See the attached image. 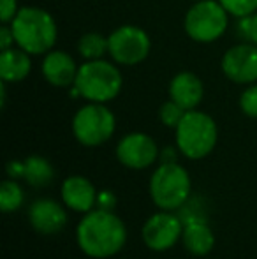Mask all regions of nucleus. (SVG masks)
Here are the masks:
<instances>
[{
	"label": "nucleus",
	"mask_w": 257,
	"mask_h": 259,
	"mask_svg": "<svg viewBox=\"0 0 257 259\" xmlns=\"http://www.w3.org/2000/svg\"><path fill=\"white\" fill-rule=\"evenodd\" d=\"M78 245L86 256L104 259L120 252L127 240V229L120 217L110 210H93L83 217L76 231Z\"/></svg>",
	"instance_id": "1"
},
{
	"label": "nucleus",
	"mask_w": 257,
	"mask_h": 259,
	"mask_svg": "<svg viewBox=\"0 0 257 259\" xmlns=\"http://www.w3.org/2000/svg\"><path fill=\"white\" fill-rule=\"evenodd\" d=\"M18 48L30 55L48 53L57 42V23L53 16L39 7H21L11 21Z\"/></svg>",
	"instance_id": "2"
},
{
	"label": "nucleus",
	"mask_w": 257,
	"mask_h": 259,
	"mask_svg": "<svg viewBox=\"0 0 257 259\" xmlns=\"http://www.w3.org/2000/svg\"><path fill=\"white\" fill-rule=\"evenodd\" d=\"M122 74L111 62L102 58L86 60L78 69L74 81V94L85 97L90 103H108L113 101L122 90Z\"/></svg>",
	"instance_id": "3"
},
{
	"label": "nucleus",
	"mask_w": 257,
	"mask_h": 259,
	"mask_svg": "<svg viewBox=\"0 0 257 259\" xmlns=\"http://www.w3.org/2000/svg\"><path fill=\"white\" fill-rule=\"evenodd\" d=\"M219 131L215 120L202 111L190 109L176 127L178 150L189 159H202L215 148Z\"/></svg>",
	"instance_id": "4"
},
{
	"label": "nucleus",
	"mask_w": 257,
	"mask_h": 259,
	"mask_svg": "<svg viewBox=\"0 0 257 259\" xmlns=\"http://www.w3.org/2000/svg\"><path fill=\"white\" fill-rule=\"evenodd\" d=\"M150 196L161 210H178L190 196V177L178 162L161 164L150 180Z\"/></svg>",
	"instance_id": "5"
},
{
	"label": "nucleus",
	"mask_w": 257,
	"mask_h": 259,
	"mask_svg": "<svg viewBox=\"0 0 257 259\" xmlns=\"http://www.w3.org/2000/svg\"><path fill=\"white\" fill-rule=\"evenodd\" d=\"M227 11L215 0H197L185 16V32L197 42H213L226 32Z\"/></svg>",
	"instance_id": "6"
},
{
	"label": "nucleus",
	"mask_w": 257,
	"mask_h": 259,
	"mask_svg": "<svg viewBox=\"0 0 257 259\" xmlns=\"http://www.w3.org/2000/svg\"><path fill=\"white\" fill-rule=\"evenodd\" d=\"M115 115L100 103L83 106L72 120V133L85 147H99L106 143L115 133Z\"/></svg>",
	"instance_id": "7"
},
{
	"label": "nucleus",
	"mask_w": 257,
	"mask_h": 259,
	"mask_svg": "<svg viewBox=\"0 0 257 259\" xmlns=\"http://www.w3.org/2000/svg\"><path fill=\"white\" fill-rule=\"evenodd\" d=\"M110 55L115 62L124 65H136L148 57L151 42L148 34L139 27L124 25L108 37Z\"/></svg>",
	"instance_id": "8"
},
{
	"label": "nucleus",
	"mask_w": 257,
	"mask_h": 259,
	"mask_svg": "<svg viewBox=\"0 0 257 259\" xmlns=\"http://www.w3.org/2000/svg\"><path fill=\"white\" fill-rule=\"evenodd\" d=\"M141 235H143V242L148 249L162 252V250L171 249L178 242V238L183 235V224L178 215L162 210L151 215L144 222Z\"/></svg>",
	"instance_id": "9"
},
{
	"label": "nucleus",
	"mask_w": 257,
	"mask_h": 259,
	"mask_svg": "<svg viewBox=\"0 0 257 259\" xmlns=\"http://www.w3.org/2000/svg\"><path fill=\"white\" fill-rule=\"evenodd\" d=\"M222 72L240 85L257 81V46L243 42L227 50L222 57Z\"/></svg>",
	"instance_id": "10"
},
{
	"label": "nucleus",
	"mask_w": 257,
	"mask_h": 259,
	"mask_svg": "<svg viewBox=\"0 0 257 259\" xmlns=\"http://www.w3.org/2000/svg\"><path fill=\"white\" fill-rule=\"evenodd\" d=\"M117 157L125 167L146 169L159 159V148L151 136L132 133L120 140L117 147Z\"/></svg>",
	"instance_id": "11"
},
{
	"label": "nucleus",
	"mask_w": 257,
	"mask_h": 259,
	"mask_svg": "<svg viewBox=\"0 0 257 259\" xmlns=\"http://www.w3.org/2000/svg\"><path fill=\"white\" fill-rule=\"evenodd\" d=\"M28 221H30L32 228L41 235H55L65 228L67 213L53 199H37L30 206Z\"/></svg>",
	"instance_id": "12"
},
{
	"label": "nucleus",
	"mask_w": 257,
	"mask_h": 259,
	"mask_svg": "<svg viewBox=\"0 0 257 259\" xmlns=\"http://www.w3.org/2000/svg\"><path fill=\"white\" fill-rule=\"evenodd\" d=\"M78 69L79 67H76V62L72 60L71 55L59 52V50L49 52L42 60V74H44L46 81L59 89L74 85Z\"/></svg>",
	"instance_id": "13"
},
{
	"label": "nucleus",
	"mask_w": 257,
	"mask_h": 259,
	"mask_svg": "<svg viewBox=\"0 0 257 259\" xmlns=\"http://www.w3.org/2000/svg\"><path fill=\"white\" fill-rule=\"evenodd\" d=\"M62 199L71 210L88 213L97 205V192L92 182L85 177H69L62 184Z\"/></svg>",
	"instance_id": "14"
},
{
	"label": "nucleus",
	"mask_w": 257,
	"mask_h": 259,
	"mask_svg": "<svg viewBox=\"0 0 257 259\" xmlns=\"http://www.w3.org/2000/svg\"><path fill=\"white\" fill-rule=\"evenodd\" d=\"M202 94L204 89L201 79L189 71L178 72L169 83V97L185 111L197 108V104L202 101Z\"/></svg>",
	"instance_id": "15"
},
{
	"label": "nucleus",
	"mask_w": 257,
	"mask_h": 259,
	"mask_svg": "<svg viewBox=\"0 0 257 259\" xmlns=\"http://www.w3.org/2000/svg\"><path fill=\"white\" fill-rule=\"evenodd\" d=\"M30 53H27L25 50L9 48L0 53V78H2V81H21L30 74Z\"/></svg>",
	"instance_id": "16"
},
{
	"label": "nucleus",
	"mask_w": 257,
	"mask_h": 259,
	"mask_svg": "<svg viewBox=\"0 0 257 259\" xmlns=\"http://www.w3.org/2000/svg\"><path fill=\"white\" fill-rule=\"evenodd\" d=\"M183 245L194 256H206L215 245V236L208 222H194L183 226Z\"/></svg>",
	"instance_id": "17"
},
{
	"label": "nucleus",
	"mask_w": 257,
	"mask_h": 259,
	"mask_svg": "<svg viewBox=\"0 0 257 259\" xmlns=\"http://www.w3.org/2000/svg\"><path fill=\"white\" fill-rule=\"evenodd\" d=\"M25 164V175L23 178L32 185V187H46L53 182L55 169L49 164L48 159L39 155H30L23 160Z\"/></svg>",
	"instance_id": "18"
},
{
	"label": "nucleus",
	"mask_w": 257,
	"mask_h": 259,
	"mask_svg": "<svg viewBox=\"0 0 257 259\" xmlns=\"http://www.w3.org/2000/svg\"><path fill=\"white\" fill-rule=\"evenodd\" d=\"M176 215L183 226L194 224V222H208L210 208L202 196H192V198L189 196V199L176 210Z\"/></svg>",
	"instance_id": "19"
},
{
	"label": "nucleus",
	"mask_w": 257,
	"mask_h": 259,
	"mask_svg": "<svg viewBox=\"0 0 257 259\" xmlns=\"http://www.w3.org/2000/svg\"><path fill=\"white\" fill-rule=\"evenodd\" d=\"M78 52L85 60H99L106 53H110V42L100 34L90 32L78 41Z\"/></svg>",
	"instance_id": "20"
},
{
	"label": "nucleus",
	"mask_w": 257,
	"mask_h": 259,
	"mask_svg": "<svg viewBox=\"0 0 257 259\" xmlns=\"http://www.w3.org/2000/svg\"><path fill=\"white\" fill-rule=\"evenodd\" d=\"M23 205V191L14 180H6L0 185V210L9 213Z\"/></svg>",
	"instance_id": "21"
},
{
	"label": "nucleus",
	"mask_w": 257,
	"mask_h": 259,
	"mask_svg": "<svg viewBox=\"0 0 257 259\" xmlns=\"http://www.w3.org/2000/svg\"><path fill=\"white\" fill-rule=\"evenodd\" d=\"M185 109L180 104H176L175 101H168L161 106V111H159V116H161V122L164 123L166 127H178V123L182 122L183 115H185Z\"/></svg>",
	"instance_id": "22"
},
{
	"label": "nucleus",
	"mask_w": 257,
	"mask_h": 259,
	"mask_svg": "<svg viewBox=\"0 0 257 259\" xmlns=\"http://www.w3.org/2000/svg\"><path fill=\"white\" fill-rule=\"evenodd\" d=\"M231 16L245 18L257 11V0H219Z\"/></svg>",
	"instance_id": "23"
},
{
	"label": "nucleus",
	"mask_w": 257,
	"mask_h": 259,
	"mask_svg": "<svg viewBox=\"0 0 257 259\" xmlns=\"http://www.w3.org/2000/svg\"><path fill=\"white\" fill-rule=\"evenodd\" d=\"M238 35H241L247 42H252V45L257 46V11L250 16L240 18Z\"/></svg>",
	"instance_id": "24"
},
{
	"label": "nucleus",
	"mask_w": 257,
	"mask_h": 259,
	"mask_svg": "<svg viewBox=\"0 0 257 259\" xmlns=\"http://www.w3.org/2000/svg\"><path fill=\"white\" fill-rule=\"evenodd\" d=\"M240 108L250 118H257V85H252L241 94Z\"/></svg>",
	"instance_id": "25"
},
{
	"label": "nucleus",
	"mask_w": 257,
	"mask_h": 259,
	"mask_svg": "<svg viewBox=\"0 0 257 259\" xmlns=\"http://www.w3.org/2000/svg\"><path fill=\"white\" fill-rule=\"evenodd\" d=\"M18 0H0V20L2 23H11L18 14Z\"/></svg>",
	"instance_id": "26"
},
{
	"label": "nucleus",
	"mask_w": 257,
	"mask_h": 259,
	"mask_svg": "<svg viewBox=\"0 0 257 259\" xmlns=\"http://www.w3.org/2000/svg\"><path fill=\"white\" fill-rule=\"evenodd\" d=\"M97 205H99L100 210H110L113 211L115 205H117V196L111 191H102L97 194Z\"/></svg>",
	"instance_id": "27"
},
{
	"label": "nucleus",
	"mask_w": 257,
	"mask_h": 259,
	"mask_svg": "<svg viewBox=\"0 0 257 259\" xmlns=\"http://www.w3.org/2000/svg\"><path fill=\"white\" fill-rule=\"evenodd\" d=\"M14 34H13V30L11 28H7V27H2L0 28V50H9V48H13V45H14Z\"/></svg>",
	"instance_id": "28"
},
{
	"label": "nucleus",
	"mask_w": 257,
	"mask_h": 259,
	"mask_svg": "<svg viewBox=\"0 0 257 259\" xmlns=\"http://www.w3.org/2000/svg\"><path fill=\"white\" fill-rule=\"evenodd\" d=\"M7 175H9L11 178H23L25 175V164L21 162V160H11L9 164H7Z\"/></svg>",
	"instance_id": "29"
},
{
	"label": "nucleus",
	"mask_w": 257,
	"mask_h": 259,
	"mask_svg": "<svg viewBox=\"0 0 257 259\" xmlns=\"http://www.w3.org/2000/svg\"><path fill=\"white\" fill-rule=\"evenodd\" d=\"M159 159H161V164H171V162H176L178 155H176L175 148L168 147V148H164V150H162V154L159 155Z\"/></svg>",
	"instance_id": "30"
}]
</instances>
